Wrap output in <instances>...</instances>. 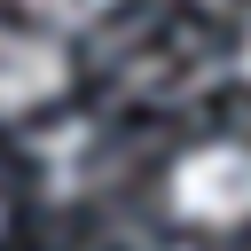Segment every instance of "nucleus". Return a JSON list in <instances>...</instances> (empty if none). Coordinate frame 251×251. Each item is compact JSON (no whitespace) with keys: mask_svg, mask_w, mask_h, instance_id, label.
<instances>
[{"mask_svg":"<svg viewBox=\"0 0 251 251\" xmlns=\"http://www.w3.org/2000/svg\"><path fill=\"white\" fill-rule=\"evenodd\" d=\"M165 196H173V212L196 220V227H235V220H251V141H204V149H188V157L173 165Z\"/></svg>","mask_w":251,"mask_h":251,"instance_id":"f257e3e1","label":"nucleus"},{"mask_svg":"<svg viewBox=\"0 0 251 251\" xmlns=\"http://www.w3.org/2000/svg\"><path fill=\"white\" fill-rule=\"evenodd\" d=\"M71 78L63 47L55 39H31V31H0V110H39L55 102Z\"/></svg>","mask_w":251,"mask_h":251,"instance_id":"f03ea898","label":"nucleus"},{"mask_svg":"<svg viewBox=\"0 0 251 251\" xmlns=\"http://www.w3.org/2000/svg\"><path fill=\"white\" fill-rule=\"evenodd\" d=\"M110 0H39V16H55V24H94Z\"/></svg>","mask_w":251,"mask_h":251,"instance_id":"7ed1b4c3","label":"nucleus"},{"mask_svg":"<svg viewBox=\"0 0 251 251\" xmlns=\"http://www.w3.org/2000/svg\"><path fill=\"white\" fill-rule=\"evenodd\" d=\"M235 63H243V78H251V24H243V39H235Z\"/></svg>","mask_w":251,"mask_h":251,"instance_id":"20e7f679","label":"nucleus"},{"mask_svg":"<svg viewBox=\"0 0 251 251\" xmlns=\"http://www.w3.org/2000/svg\"><path fill=\"white\" fill-rule=\"evenodd\" d=\"M165 251H180V243H165Z\"/></svg>","mask_w":251,"mask_h":251,"instance_id":"39448f33","label":"nucleus"}]
</instances>
